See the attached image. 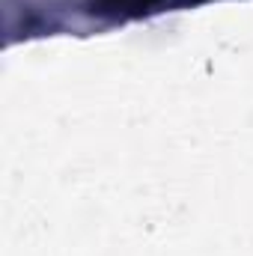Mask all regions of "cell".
I'll use <instances>...</instances> for the list:
<instances>
[{
	"mask_svg": "<svg viewBox=\"0 0 253 256\" xmlns=\"http://www.w3.org/2000/svg\"><path fill=\"white\" fill-rule=\"evenodd\" d=\"M185 3H200V0H96L92 6L110 15H140V12H158V9L185 6Z\"/></svg>",
	"mask_w": 253,
	"mask_h": 256,
	"instance_id": "6da1fadb",
	"label": "cell"
}]
</instances>
